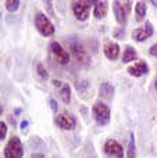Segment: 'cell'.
Wrapping results in <instances>:
<instances>
[{"label":"cell","instance_id":"cell-1","mask_svg":"<svg viewBox=\"0 0 157 158\" xmlns=\"http://www.w3.org/2000/svg\"><path fill=\"white\" fill-rule=\"evenodd\" d=\"M92 115H93V119L96 121V123L100 126H104L110 122V108L107 104L102 103V101H97L93 104Z\"/></svg>","mask_w":157,"mask_h":158},{"label":"cell","instance_id":"cell-2","mask_svg":"<svg viewBox=\"0 0 157 158\" xmlns=\"http://www.w3.org/2000/svg\"><path fill=\"white\" fill-rule=\"evenodd\" d=\"M35 28L42 36H52L54 33V25L43 13L38 11L35 14Z\"/></svg>","mask_w":157,"mask_h":158},{"label":"cell","instance_id":"cell-3","mask_svg":"<svg viewBox=\"0 0 157 158\" xmlns=\"http://www.w3.org/2000/svg\"><path fill=\"white\" fill-rule=\"evenodd\" d=\"M22 156H24V147L19 137H10L4 147V158H22Z\"/></svg>","mask_w":157,"mask_h":158},{"label":"cell","instance_id":"cell-4","mask_svg":"<svg viewBox=\"0 0 157 158\" xmlns=\"http://www.w3.org/2000/svg\"><path fill=\"white\" fill-rule=\"evenodd\" d=\"M131 2H113V11H114V15H116V21L118 22L120 25L124 27L127 24V19H128V13L131 10Z\"/></svg>","mask_w":157,"mask_h":158},{"label":"cell","instance_id":"cell-5","mask_svg":"<svg viewBox=\"0 0 157 158\" xmlns=\"http://www.w3.org/2000/svg\"><path fill=\"white\" fill-rule=\"evenodd\" d=\"M70 49H71L72 56L75 57V60H77L78 63L83 64V65H88V64L91 63V57H89L88 52H86L85 47H83L79 42H77V40L70 42Z\"/></svg>","mask_w":157,"mask_h":158},{"label":"cell","instance_id":"cell-6","mask_svg":"<svg viewBox=\"0 0 157 158\" xmlns=\"http://www.w3.org/2000/svg\"><path fill=\"white\" fill-rule=\"evenodd\" d=\"M49 47H50V53H52L53 58H54V61L57 64H60V65H66V64L70 63L68 52H67L66 49H63L60 43H57V42H52Z\"/></svg>","mask_w":157,"mask_h":158},{"label":"cell","instance_id":"cell-7","mask_svg":"<svg viewBox=\"0 0 157 158\" xmlns=\"http://www.w3.org/2000/svg\"><path fill=\"white\" fill-rule=\"evenodd\" d=\"M95 4V2H74L71 6L72 13L78 21H86L89 17L91 6Z\"/></svg>","mask_w":157,"mask_h":158},{"label":"cell","instance_id":"cell-8","mask_svg":"<svg viewBox=\"0 0 157 158\" xmlns=\"http://www.w3.org/2000/svg\"><path fill=\"white\" fill-rule=\"evenodd\" d=\"M56 125L63 131H72L77 126V119L74 115L67 114V112H61L56 117Z\"/></svg>","mask_w":157,"mask_h":158},{"label":"cell","instance_id":"cell-9","mask_svg":"<svg viewBox=\"0 0 157 158\" xmlns=\"http://www.w3.org/2000/svg\"><path fill=\"white\" fill-rule=\"evenodd\" d=\"M103 150L107 156L114 157V158H124V148L117 140L114 139H107L103 146Z\"/></svg>","mask_w":157,"mask_h":158},{"label":"cell","instance_id":"cell-10","mask_svg":"<svg viewBox=\"0 0 157 158\" xmlns=\"http://www.w3.org/2000/svg\"><path fill=\"white\" fill-rule=\"evenodd\" d=\"M153 33H155V31H153L152 22L146 21V25H145V27L136 28V29L132 32V39L136 42H145L149 38H152Z\"/></svg>","mask_w":157,"mask_h":158},{"label":"cell","instance_id":"cell-11","mask_svg":"<svg viewBox=\"0 0 157 158\" xmlns=\"http://www.w3.org/2000/svg\"><path fill=\"white\" fill-rule=\"evenodd\" d=\"M128 74L131 77H135V78H139V77H143L149 72V65L146 64V61H138V63L132 64V65L128 67Z\"/></svg>","mask_w":157,"mask_h":158},{"label":"cell","instance_id":"cell-12","mask_svg":"<svg viewBox=\"0 0 157 158\" xmlns=\"http://www.w3.org/2000/svg\"><path fill=\"white\" fill-rule=\"evenodd\" d=\"M103 52H104V56L108 58V60H117L120 56V46L113 40H107L103 46Z\"/></svg>","mask_w":157,"mask_h":158},{"label":"cell","instance_id":"cell-13","mask_svg":"<svg viewBox=\"0 0 157 158\" xmlns=\"http://www.w3.org/2000/svg\"><path fill=\"white\" fill-rule=\"evenodd\" d=\"M99 94L104 100H111L114 96V86L110 82H103L99 86Z\"/></svg>","mask_w":157,"mask_h":158},{"label":"cell","instance_id":"cell-14","mask_svg":"<svg viewBox=\"0 0 157 158\" xmlns=\"http://www.w3.org/2000/svg\"><path fill=\"white\" fill-rule=\"evenodd\" d=\"M107 14V3L106 2H95L93 4V15L95 18L102 19Z\"/></svg>","mask_w":157,"mask_h":158},{"label":"cell","instance_id":"cell-15","mask_svg":"<svg viewBox=\"0 0 157 158\" xmlns=\"http://www.w3.org/2000/svg\"><path fill=\"white\" fill-rule=\"evenodd\" d=\"M60 98L64 104H70L71 101V87L68 83H63L60 87Z\"/></svg>","mask_w":157,"mask_h":158},{"label":"cell","instance_id":"cell-16","mask_svg":"<svg viewBox=\"0 0 157 158\" xmlns=\"http://www.w3.org/2000/svg\"><path fill=\"white\" fill-rule=\"evenodd\" d=\"M138 58V53L134 47L127 46V49L124 50V54H122V63H131V61H135Z\"/></svg>","mask_w":157,"mask_h":158},{"label":"cell","instance_id":"cell-17","mask_svg":"<svg viewBox=\"0 0 157 158\" xmlns=\"http://www.w3.org/2000/svg\"><path fill=\"white\" fill-rule=\"evenodd\" d=\"M146 11H147V7H146V3L145 2H138L135 4V14H136V21H142L146 15Z\"/></svg>","mask_w":157,"mask_h":158},{"label":"cell","instance_id":"cell-18","mask_svg":"<svg viewBox=\"0 0 157 158\" xmlns=\"http://www.w3.org/2000/svg\"><path fill=\"white\" fill-rule=\"evenodd\" d=\"M127 158H136V144H135V136H134V133H129V142H128V148H127Z\"/></svg>","mask_w":157,"mask_h":158},{"label":"cell","instance_id":"cell-19","mask_svg":"<svg viewBox=\"0 0 157 158\" xmlns=\"http://www.w3.org/2000/svg\"><path fill=\"white\" fill-rule=\"evenodd\" d=\"M4 4H6V8H7L10 13H15V11L19 8L21 2H19V0H7Z\"/></svg>","mask_w":157,"mask_h":158},{"label":"cell","instance_id":"cell-20","mask_svg":"<svg viewBox=\"0 0 157 158\" xmlns=\"http://www.w3.org/2000/svg\"><path fill=\"white\" fill-rule=\"evenodd\" d=\"M36 72H38V75L42 79H47V78H49V72L46 71V68H45V65L42 63H38V65H36Z\"/></svg>","mask_w":157,"mask_h":158},{"label":"cell","instance_id":"cell-21","mask_svg":"<svg viewBox=\"0 0 157 158\" xmlns=\"http://www.w3.org/2000/svg\"><path fill=\"white\" fill-rule=\"evenodd\" d=\"M6 136H7V125L6 122L0 121V140H4Z\"/></svg>","mask_w":157,"mask_h":158},{"label":"cell","instance_id":"cell-22","mask_svg":"<svg viewBox=\"0 0 157 158\" xmlns=\"http://www.w3.org/2000/svg\"><path fill=\"white\" fill-rule=\"evenodd\" d=\"M113 35H114V38H117V39H124V35H125L124 28H117L113 32Z\"/></svg>","mask_w":157,"mask_h":158},{"label":"cell","instance_id":"cell-23","mask_svg":"<svg viewBox=\"0 0 157 158\" xmlns=\"http://www.w3.org/2000/svg\"><path fill=\"white\" fill-rule=\"evenodd\" d=\"M49 103H50V107H52V110L54 112H57V110H58V106H57V101L54 100L53 97H50V100H49Z\"/></svg>","mask_w":157,"mask_h":158},{"label":"cell","instance_id":"cell-24","mask_svg":"<svg viewBox=\"0 0 157 158\" xmlns=\"http://www.w3.org/2000/svg\"><path fill=\"white\" fill-rule=\"evenodd\" d=\"M149 54L153 56V57H157V43H155V44H152V46H150Z\"/></svg>","mask_w":157,"mask_h":158},{"label":"cell","instance_id":"cell-25","mask_svg":"<svg viewBox=\"0 0 157 158\" xmlns=\"http://www.w3.org/2000/svg\"><path fill=\"white\" fill-rule=\"evenodd\" d=\"M28 125H29V122H28L27 119L21 122V131L24 132V133H27V132H28Z\"/></svg>","mask_w":157,"mask_h":158},{"label":"cell","instance_id":"cell-26","mask_svg":"<svg viewBox=\"0 0 157 158\" xmlns=\"http://www.w3.org/2000/svg\"><path fill=\"white\" fill-rule=\"evenodd\" d=\"M53 85H54L56 87H61V85H63V82H61V81H53Z\"/></svg>","mask_w":157,"mask_h":158},{"label":"cell","instance_id":"cell-27","mask_svg":"<svg viewBox=\"0 0 157 158\" xmlns=\"http://www.w3.org/2000/svg\"><path fill=\"white\" fill-rule=\"evenodd\" d=\"M31 158H45L43 154H39V153H36V154H32V157Z\"/></svg>","mask_w":157,"mask_h":158},{"label":"cell","instance_id":"cell-28","mask_svg":"<svg viewBox=\"0 0 157 158\" xmlns=\"http://www.w3.org/2000/svg\"><path fill=\"white\" fill-rule=\"evenodd\" d=\"M2 114H3V107L0 106V115H2Z\"/></svg>","mask_w":157,"mask_h":158},{"label":"cell","instance_id":"cell-29","mask_svg":"<svg viewBox=\"0 0 157 158\" xmlns=\"http://www.w3.org/2000/svg\"><path fill=\"white\" fill-rule=\"evenodd\" d=\"M155 85H156V89H157V78H156V83Z\"/></svg>","mask_w":157,"mask_h":158}]
</instances>
